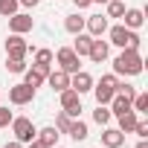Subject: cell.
Segmentation results:
<instances>
[{"label":"cell","instance_id":"25","mask_svg":"<svg viewBox=\"0 0 148 148\" xmlns=\"http://www.w3.org/2000/svg\"><path fill=\"white\" fill-rule=\"evenodd\" d=\"M108 15L105 18H122L125 15V0H108Z\"/></svg>","mask_w":148,"mask_h":148},{"label":"cell","instance_id":"29","mask_svg":"<svg viewBox=\"0 0 148 148\" xmlns=\"http://www.w3.org/2000/svg\"><path fill=\"white\" fill-rule=\"evenodd\" d=\"M116 93H122V96H125V99L131 102V99L136 96V87H134V84H128V82H119V87H116Z\"/></svg>","mask_w":148,"mask_h":148},{"label":"cell","instance_id":"35","mask_svg":"<svg viewBox=\"0 0 148 148\" xmlns=\"http://www.w3.org/2000/svg\"><path fill=\"white\" fill-rule=\"evenodd\" d=\"M3 148H23V142H18V139H12V142H6Z\"/></svg>","mask_w":148,"mask_h":148},{"label":"cell","instance_id":"15","mask_svg":"<svg viewBox=\"0 0 148 148\" xmlns=\"http://www.w3.org/2000/svg\"><path fill=\"white\" fill-rule=\"evenodd\" d=\"M58 136H61V134L55 131V125H47V128H41V131L35 134V139H38L44 148H55V145H58Z\"/></svg>","mask_w":148,"mask_h":148},{"label":"cell","instance_id":"19","mask_svg":"<svg viewBox=\"0 0 148 148\" xmlns=\"http://www.w3.org/2000/svg\"><path fill=\"white\" fill-rule=\"evenodd\" d=\"M67 134H70L73 139H76V142H84L90 131H87V122H82V119L76 116V119H70V128H67Z\"/></svg>","mask_w":148,"mask_h":148},{"label":"cell","instance_id":"39","mask_svg":"<svg viewBox=\"0 0 148 148\" xmlns=\"http://www.w3.org/2000/svg\"><path fill=\"white\" fill-rule=\"evenodd\" d=\"M55 148H61V145H55Z\"/></svg>","mask_w":148,"mask_h":148},{"label":"cell","instance_id":"8","mask_svg":"<svg viewBox=\"0 0 148 148\" xmlns=\"http://www.w3.org/2000/svg\"><path fill=\"white\" fill-rule=\"evenodd\" d=\"M32 26H35V21L26 12H15L9 18V32H15V35H26V32H32Z\"/></svg>","mask_w":148,"mask_h":148},{"label":"cell","instance_id":"17","mask_svg":"<svg viewBox=\"0 0 148 148\" xmlns=\"http://www.w3.org/2000/svg\"><path fill=\"white\" fill-rule=\"evenodd\" d=\"M122 26H128V29H139L142 23H145V12L142 9H125V15H122Z\"/></svg>","mask_w":148,"mask_h":148},{"label":"cell","instance_id":"26","mask_svg":"<svg viewBox=\"0 0 148 148\" xmlns=\"http://www.w3.org/2000/svg\"><path fill=\"white\" fill-rule=\"evenodd\" d=\"M131 110L145 113V110H148V93H136V96L131 99Z\"/></svg>","mask_w":148,"mask_h":148},{"label":"cell","instance_id":"11","mask_svg":"<svg viewBox=\"0 0 148 148\" xmlns=\"http://www.w3.org/2000/svg\"><path fill=\"white\" fill-rule=\"evenodd\" d=\"M84 29H87L90 38H102L108 32V18L105 15H90V18H84Z\"/></svg>","mask_w":148,"mask_h":148},{"label":"cell","instance_id":"16","mask_svg":"<svg viewBox=\"0 0 148 148\" xmlns=\"http://www.w3.org/2000/svg\"><path fill=\"white\" fill-rule=\"evenodd\" d=\"M44 82H47V73L44 70H38V67H26L23 70V84H29L32 90H38Z\"/></svg>","mask_w":148,"mask_h":148},{"label":"cell","instance_id":"7","mask_svg":"<svg viewBox=\"0 0 148 148\" xmlns=\"http://www.w3.org/2000/svg\"><path fill=\"white\" fill-rule=\"evenodd\" d=\"M32 99H35V90H32L29 84L21 82V84H12V87H9V102H12V105L23 108V105H29Z\"/></svg>","mask_w":148,"mask_h":148},{"label":"cell","instance_id":"18","mask_svg":"<svg viewBox=\"0 0 148 148\" xmlns=\"http://www.w3.org/2000/svg\"><path fill=\"white\" fill-rule=\"evenodd\" d=\"M136 119H139V113H136V110H125V113H119V116H116V122H119L116 128H119L122 134H134Z\"/></svg>","mask_w":148,"mask_h":148},{"label":"cell","instance_id":"6","mask_svg":"<svg viewBox=\"0 0 148 148\" xmlns=\"http://www.w3.org/2000/svg\"><path fill=\"white\" fill-rule=\"evenodd\" d=\"M58 99H61V110H64L70 119H76V116L82 113V96L73 90V87L61 90V93H58Z\"/></svg>","mask_w":148,"mask_h":148},{"label":"cell","instance_id":"30","mask_svg":"<svg viewBox=\"0 0 148 148\" xmlns=\"http://www.w3.org/2000/svg\"><path fill=\"white\" fill-rule=\"evenodd\" d=\"M67 128H70V116L61 110V113L55 116V131H58V134H67Z\"/></svg>","mask_w":148,"mask_h":148},{"label":"cell","instance_id":"1","mask_svg":"<svg viewBox=\"0 0 148 148\" xmlns=\"http://www.w3.org/2000/svg\"><path fill=\"white\" fill-rule=\"evenodd\" d=\"M145 70V61L139 55V49H122L116 58H113V73L116 76H139V73Z\"/></svg>","mask_w":148,"mask_h":148},{"label":"cell","instance_id":"32","mask_svg":"<svg viewBox=\"0 0 148 148\" xmlns=\"http://www.w3.org/2000/svg\"><path fill=\"white\" fill-rule=\"evenodd\" d=\"M12 119H15V113H12L9 108H0V128H9Z\"/></svg>","mask_w":148,"mask_h":148},{"label":"cell","instance_id":"37","mask_svg":"<svg viewBox=\"0 0 148 148\" xmlns=\"http://www.w3.org/2000/svg\"><path fill=\"white\" fill-rule=\"evenodd\" d=\"M29 148H44V145H41L38 139H32V142H29Z\"/></svg>","mask_w":148,"mask_h":148},{"label":"cell","instance_id":"21","mask_svg":"<svg viewBox=\"0 0 148 148\" xmlns=\"http://www.w3.org/2000/svg\"><path fill=\"white\" fill-rule=\"evenodd\" d=\"M90 44H93V38H90L87 32H79V35H76V44H73V52H76L79 58H84V55L90 52Z\"/></svg>","mask_w":148,"mask_h":148},{"label":"cell","instance_id":"22","mask_svg":"<svg viewBox=\"0 0 148 148\" xmlns=\"http://www.w3.org/2000/svg\"><path fill=\"white\" fill-rule=\"evenodd\" d=\"M64 29L70 32V35H79V32H84V18L76 12V15H67L64 18Z\"/></svg>","mask_w":148,"mask_h":148},{"label":"cell","instance_id":"34","mask_svg":"<svg viewBox=\"0 0 148 148\" xmlns=\"http://www.w3.org/2000/svg\"><path fill=\"white\" fill-rule=\"evenodd\" d=\"M18 3H21V6H23V9H35V6H38V3H41V0H18Z\"/></svg>","mask_w":148,"mask_h":148},{"label":"cell","instance_id":"33","mask_svg":"<svg viewBox=\"0 0 148 148\" xmlns=\"http://www.w3.org/2000/svg\"><path fill=\"white\" fill-rule=\"evenodd\" d=\"M73 3H76V9L82 12V9H87V6H93V0H73Z\"/></svg>","mask_w":148,"mask_h":148},{"label":"cell","instance_id":"28","mask_svg":"<svg viewBox=\"0 0 148 148\" xmlns=\"http://www.w3.org/2000/svg\"><path fill=\"white\" fill-rule=\"evenodd\" d=\"M6 70L15 73V76H21V73L26 70V61H23V58H6Z\"/></svg>","mask_w":148,"mask_h":148},{"label":"cell","instance_id":"9","mask_svg":"<svg viewBox=\"0 0 148 148\" xmlns=\"http://www.w3.org/2000/svg\"><path fill=\"white\" fill-rule=\"evenodd\" d=\"M70 87L76 90L79 96H84V93H90V90H93V76H90L87 70H79V73H73V76H70Z\"/></svg>","mask_w":148,"mask_h":148},{"label":"cell","instance_id":"13","mask_svg":"<svg viewBox=\"0 0 148 148\" xmlns=\"http://www.w3.org/2000/svg\"><path fill=\"white\" fill-rule=\"evenodd\" d=\"M102 145H105V148H122V145H125V134H122L119 128H108V125H105V131H102Z\"/></svg>","mask_w":148,"mask_h":148},{"label":"cell","instance_id":"38","mask_svg":"<svg viewBox=\"0 0 148 148\" xmlns=\"http://www.w3.org/2000/svg\"><path fill=\"white\" fill-rule=\"evenodd\" d=\"M93 3H108V0H93Z\"/></svg>","mask_w":148,"mask_h":148},{"label":"cell","instance_id":"20","mask_svg":"<svg viewBox=\"0 0 148 148\" xmlns=\"http://www.w3.org/2000/svg\"><path fill=\"white\" fill-rule=\"evenodd\" d=\"M52 61H55L52 49H35V64H32V67H38V70L49 73V70H52Z\"/></svg>","mask_w":148,"mask_h":148},{"label":"cell","instance_id":"27","mask_svg":"<svg viewBox=\"0 0 148 148\" xmlns=\"http://www.w3.org/2000/svg\"><path fill=\"white\" fill-rule=\"evenodd\" d=\"M18 9H21L18 0H0V15H3V18H12Z\"/></svg>","mask_w":148,"mask_h":148},{"label":"cell","instance_id":"24","mask_svg":"<svg viewBox=\"0 0 148 148\" xmlns=\"http://www.w3.org/2000/svg\"><path fill=\"white\" fill-rule=\"evenodd\" d=\"M110 119H113L110 108H108V105H96V110H93V122L105 128V125H110Z\"/></svg>","mask_w":148,"mask_h":148},{"label":"cell","instance_id":"4","mask_svg":"<svg viewBox=\"0 0 148 148\" xmlns=\"http://www.w3.org/2000/svg\"><path fill=\"white\" fill-rule=\"evenodd\" d=\"M12 134H15V139H18V142L29 145V142L35 139L38 128H35V122H32L29 116H15V119H12Z\"/></svg>","mask_w":148,"mask_h":148},{"label":"cell","instance_id":"23","mask_svg":"<svg viewBox=\"0 0 148 148\" xmlns=\"http://www.w3.org/2000/svg\"><path fill=\"white\" fill-rule=\"evenodd\" d=\"M108 108H110V113H113V116H119V113L131 110V102H128L122 93H113V99H110V105H108Z\"/></svg>","mask_w":148,"mask_h":148},{"label":"cell","instance_id":"31","mask_svg":"<svg viewBox=\"0 0 148 148\" xmlns=\"http://www.w3.org/2000/svg\"><path fill=\"white\" fill-rule=\"evenodd\" d=\"M134 134H136L139 139H148V122H145V119H136V125H134Z\"/></svg>","mask_w":148,"mask_h":148},{"label":"cell","instance_id":"14","mask_svg":"<svg viewBox=\"0 0 148 148\" xmlns=\"http://www.w3.org/2000/svg\"><path fill=\"white\" fill-rule=\"evenodd\" d=\"M47 82H49V87H52L55 93H61V90L70 87V73H64V70H49V73H47Z\"/></svg>","mask_w":148,"mask_h":148},{"label":"cell","instance_id":"2","mask_svg":"<svg viewBox=\"0 0 148 148\" xmlns=\"http://www.w3.org/2000/svg\"><path fill=\"white\" fill-rule=\"evenodd\" d=\"M108 35H110V41L108 44H113V47H119V49H139V44H142V38H139V32L136 29H128V26H122V23H116V26H108Z\"/></svg>","mask_w":148,"mask_h":148},{"label":"cell","instance_id":"36","mask_svg":"<svg viewBox=\"0 0 148 148\" xmlns=\"http://www.w3.org/2000/svg\"><path fill=\"white\" fill-rule=\"evenodd\" d=\"M136 148H148V139H139V142H136Z\"/></svg>","mask_w":148,"mask_h":148},{"label":"cell","instance_id":"5","mask_svg":"<svg viewBox=\"0 0 148 148\" xmlns=\"http://www.w3.org/2000/svg\"><path fill=\"white\" fill-rule=\"evenodd\" d=\"M55 61H58V70H64V73H79L82 70V58L73 52V47H61L58 52H55Z\"/></svg>","mask_w":148,"mask_h":148},{"label":"cell","instance_id":"10","mask_svg":"<svg viewBox=\"0 0 148 148\" xmlns=\"http://www.w3.org/2000/svg\"><path fill=\"white\" fill-rule=\"evenodd\" d=\"M26 52H29V44L23 41V35H9L6 38V55L9 58H26Z\"/></svg>","mask_w":148,"mask_h":148},{"label":"cell","instance_id":"3","mask_svg":"<svg viewBox=\"0 0 148 148\" xmlns=\"http://www.w3.org/2000/svg\"><path fill=\"white\" fill-rule=\"evenodd\" d=\"M116 87H119V76H116V73H108V76H102L99 82H93L96 105H110V99H113Z\"/></svg>","mask_w":148,"mask_h":148},{"label":"cell","instance_id":"12","mask_svg":"<svg viewBox=\"0 0 148 148\" xmlns=\"http://www.w3.org/2000/svg\"><path fill=\"white\" fill-rule=\"evenodd\" d=\"M108 55H110V44H108V41H102V38H93L87 58H90L93 64H102V61H108Z\"/></svg>","mask_w":148,"mask_h":148}]
</instances>
